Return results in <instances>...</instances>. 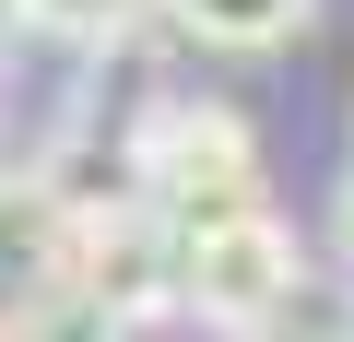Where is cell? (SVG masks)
I'll list each match as a JSON object with an SVG mask.
<instances>
[{"mask_svg": "<svg viewBox=\"0 0 354 342\" xmlns=\"http://www.w3.org/2000/svg\"><path fill=\"white\" fill-rule=\"evenodd\" d=\"M330 248H342V272H354V165H342V201H330Z\"/></svg>", "mask_w": 354, "mask_h": 342, "instance_id": "obj_5", "label": "cell"}, {"mask_svg": "<svg viewBox=\"0 0 354 342\" xmlns=\"http://www.w3.org/2000/svg\"><path fill=\"white\" fill-rule=\"evenodd\" d=\"M177 48H213V59H260V48H295L319 0H153Z\"/></svg>", "mask_w": 354, "mask_h": 342, "instance_id": "obj_3", "label": "cell"}, {"mask_svg": "<svg viewBox=\"0 0 354 342\" xmlns=\"http://www.w3.org/2000/svg\"><path fill=\"white\" fill-rule=\"evenodd\" d=\"M153 0H24V36H59V48H118L142 36Z\"/></svg>", "mask_w": 354, "mask_h": 342, "instance_id": "obj_4", "label": "cell"}, {"mask_svg": "<svg viewBox=\"0 0 354 342\" xmlns=\"http://www.w3.org/2000/svg\"><path fill=\"white\" fill-rule=\"evenodd\" d=\"M118 178H130V201H142L165 236H213V225H236V213H272V201H260V130H248L225 95H201V83H165V95L130 106Z\"/></svg>", "mask_w": 354, "mask_h": 342, "instance_id": "obj_1", "label": "cell"}, {"mask_svg": "<svg viewBox=\"0 0 354 342\" xmlns=\"http://www.w3.org/2000/svg\"><path fill=\"white\" fill-rule=\"evenodd\" d=\"M12 36H24V0H0V48H12Z\"/></svg>", "mask_w": 354, "mask_h": 342, "instance_id": "obj_7", "label": "cell"}, {"mask_svg": "<svg viewBox=\"0 0 354 342\" xmlns=\"http://www.w3.org/2000/svg\"><path fill=\"white\" fill-rule=\"evenodd\" d=\"M295 295H307V248H295L283 213H236V225H213V236H177V307L213 319L225 342L272 330Z\"/></svg>", "mask_w": 354, "mask_h": 342, "instance_id": "obj_2", "label": "cell"}, {"mask_svg": "<svg viewBox=\"0 0 354 342\" xmlns=\"http://www.w3.org/2000/svg\"><path fill=\"white\" fill-rule=\"evenodd\" d=\"M248 342H283V330H248ZM295 342H354V330H295Z\"/></svg>", "mask_w": 354, "mask_h": 342, "instance_id": "obj_6", "label": "cell"}]
</instances>
